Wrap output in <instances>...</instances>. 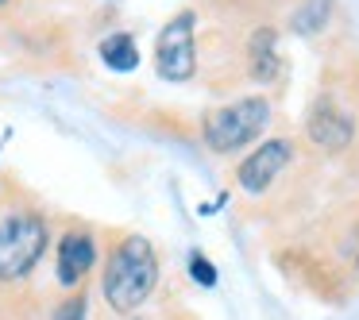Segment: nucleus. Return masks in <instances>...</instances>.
Wrapping results in <instances>:
<instances>
[{"label":"nucleus","instance_id":"nucleus-3","mask_svg":"<svg viewBox=\"0 0 359 320\" xmlns=\"http://www.w3.org/2000/svg\"><path fill=\"white\" fill-rule=\"evenodd\" d=\"M47 220L32 209H8L0 216V281H20L47 255Z\"/></svg>","mask_w":359,"mask_h":320},{"label":"nucleus","instance_id":"nucleus-11","mask_svg":"<svg viewBox=\"0 0 359 320\" xmlns=\"http://www.w3.org/2000/svg\"><path fill=\"white\" fill-rule=\"evenodd\" d=\"M189 278H194L197 286L212 289V286H217V266H212L201 251H194V255H189Z\"/></svg>","mask_w":359,"mask_h":320},{"label":"nucleus","instance_id":"nucleus-2","mask_svg":"<svg viewBox=\"0 0 359 320\" xmlns=\"http://www.w3.org/2000/svg\"><path fill=\"white\" fill-rule=\"evenodd\" d=\"M271 124V101L266 97H240L224 109L205 112L201 120V139L212 155H236L248 143H255Z\"/></svg>","mask_w":359,"mask_h":320},{"label":"nucleus","instance_id":"nucleus-9","mask_svg":"<svg viewBox=\"0 0 359 320\" xmlns=\"http://www.w3.org/2000/svg\"><path fill=\"white\" fill-rule=\"evenodd\" d=\"M97 55H101V62L109 66L112 74H132L135 66H140V47H135V39L128 32L104 35L101 47H97Z\"/></svg>","mask_w":359,"mask_h":320},{"label":"nucleus","instance_id":"nucleus-12","mask_svg":"<svg viewBox=\"0 0 359 320\" xmlns=\"http://www.w3.org/2000/svg\"><path fill=\"white\" fill-rule=\"evenodd\" d=\"M55 320H86V293H78V297H70V301L58 305Z\"/></svg>","mask_w":359,"mask_h":320},{"label":"nucleus","instance_id":"nucleus-10","mask_svg":"<svg viewBox=\"0 0 359 320\" xmlns=\"http://www.w3.org/2000/svg\"><path fill=\"white\" fill-rule=\"evenodd\" d=\"M328 20H332V0H302L294 8V16H290V27L302 39H313V35H320L328 27Z\"/></svg>","mask_w":359,"mask_h":320},{"label":"nucleus","instance_id":"nucleus-4","mask_svg":"<svg viewBox=\"0 0 359 320\" xmlns=\"http://www.w3.org/2000/svg\"><path fill=\"white\" fill-rule=\"evenodd\" d=\"M194 32H197V12L182 8L178 16L166 20V27L155 39V70L163 81L182 85L197 74V47H194Z\"/></svg>","mask_w":359,"mask_h":320},{"label":"nucleus","instance_id":"nucleus-8","mask_svg":"<svg viewBox=\"0 0 359 320\" xmlns=\"http://www.w3.org/2000/svg\"><path fill=\"white\" fill-rule=\"evenodd\" d=\"M248 74L259 85H274L282 78V50L274 27H255V35L248 39Z\"/></svg>","mask_w":359,"mask_h":320},{"label":"nucleus","instance_id":"nucleus-6","mask_svg":"<svg viewBox=\"0 0 359 320\" xmlns=\"http://www.w3.org/2000/svg\"><path fill=\"white\" fill-rule=\"evenodd\" d=\"M305 135L313 139V147L328 151V155H340L344 147H351L355 139V124L344 109H336L332 101H317L309 109V120H305Z\"/></svg>","mask_w":359,"mask_h":320},{"label":"nucleus","instance_id":"nucleus-1","mask_svg":"<svg viewBox=\"0 0 359 320\" xmlns=\"http://www.w3.org/2000/svg\"><path fill=\"white\" fill-rule=\"evenodd\" d=\"M155 286H158V255L151 247V239H143V235L120 239L101 274L104 305L120 316H132L155 293Z\"/></svg>","mask_w":359,"mask_h":320},{"label":"nucleus","instance_id":"nucleus-7","mask_svg":"<svg viewBox=\"0 0 359 320\" xmlns=\"http://www.w3.org/2000/svg\"><path fill=\"white\" fill-rule=\"evenodd\" d=\"M97 263V243L89 232H66L58 239V281L62 286H78Z\"/></svg>","mask_w":359,"mask_h":320},{"label":"nucleus","instance_id":"nucleus-5","mask_svg":"<svg viewBox=\"0 0 359 320\" xmlns=\"http://www.w3.org/2000/svg\"><path fill=\"white\" fill-rule=\"evenodd\" d=\"M290 158H294V143L290 139H266L236 166V181H240L243 193L259 197L274 186V178L290 166Z\"/></svg>","mask_w":359,"mask_h":320},{"label":"nucleus","instance_id":"nucleus-13","mask_svg":"<svg viewBox=\"0 0 359 320\" xmlns=\"http://www.w3.org/2000/svg\"><path fill=\"white\" fill-rule=\"evenodd\" d=\"M0 4H4V0H0Z\"/></svg>","mask_w":359,"mask_h":320}]
</instances>
